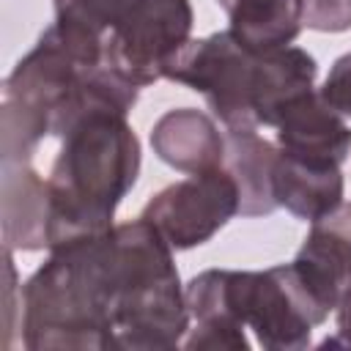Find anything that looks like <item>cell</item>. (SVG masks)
<instances>
[{
    "mask_svg": "<svg viewBox=\"0 0 351 351\" xmlns=\"http://www.w3.org/2000/svg\"><path fill=\"white\" fill-rule=\"evenodd\" d=\"M184 296L195 318L186 348L247 351L244 329H252L266 351H302L310 346L313 326L329 318L293 263L263 271L206 269L186 282Z\"/></svg>",
    "mask_w": 351,
    "mask_h": 351,
    "instance_id": "obj_1",
    "label": "cell"
},
{
    "mask_svg": "<svg viewBox=\"0 0 351 351\" xmlns=\"http://www.w3.org/2000/svg\"><path fill=\"white\" fill-rule=\"evenodd\" d=\"M118 263L112 228L49 250L19 288L22 346L27 351L115 348Z\"/></svg>",
    "mask_w": 351,
    "mask_h": 351,
    "instance_id": "obj_2",
    "label": "cell"
},
{
    "mask_svg": "<svg viewBox=\"0 0 351 351\" xmlns=\"http://www.w3.org/2000/svg\"><path fill=\"white\" fill-rule=\"evenodd\" d=\"M318 63L302 47L255 52L230 30L189 41L167 80L200 93L225 129L277 126L282 112L315 90Z\"/></svg>",
    "mask_w": 351,
    "mask_h": 351,
    "instance_id": "obj_3",
    "label": "cell"
},
{
    "mask_svg": "<svg viewBox=\"0 0 351 351\" xmlns=\"http://www.w3.org/2000/svg\"><path fill=\"white\" fill-rule=\"evenodd\" d=\"M140 176V140L126 115L96 112L60 137L52 162L49 250L82 236L110 230L115 208Z\"/></svg>",
    "mask_w": 351,
    "mask_h": 351,
    "instance_id": "obj_4",
    "label": "cell"
},
{
    "mask_svg": "<svg viewBox=\"0 0 351 351\" xmlns=\"http://www.w3.org/2000/svg\"><path fill=\"white\" fill-rule=\"evenodd\" d=\"M118 261L115 348L170 351L189 329V307L173 247L143 217L112 225Z\"/></svg>",
    "mask_w": 351,
    "mask_h": 351,
    "instance_id": "obj_5",
    "label": "cell"
},
{
    "mask_svg": "<svg viewBox=\"0 0 351 351\" xmlns=\"http://www.w3.org/2000/svg\"><path fill=\"white\" fill-rule=\"evenodd\" d=\"M189 0H137L104 36V63L137 88L167 80L178 52L192 41Z\"/></svg>",
    "mask_w": 351,
    "mask_h": 351,
    "instance_id": "obj_6",
    "label": "cell"
},
{
    "mask_svg": "<svg viewBox=\"0 0 351 351\" xmlns=\"http://www.w3.org/2000/svg\"><path fill=\"white\" fill-rule=\"evenodd\" d=\"M236 214L239 189L225 167L189 173V178L156 192L140 211L173 250H192L211 241Z\"/></svg>",
    "mask_w": 351,
    "mask_h": 351,
    "instance_id": "obj_7",
    "label": "cell"
},
{
    "mask_svg": "<svg viewBox=\"0 0 351 351\" xmlns=\"http://www.w3.org/2000/svg\"><path fill=\"white\" fill-rule=\"evenodd\" d=\"M310 233L291 261L304 285L332 313L343 288L351 282V203L310 222Z\"/></svg>",
    "mask_w": 351,
    "mask_h": 351,
    "instance_id": "obj_8",
    "label": "cell"
},
{
    "mask_svg": "<svg viewBox=\"0 0 351 351\" xmlns=\"http://www.w3.org/2000/svg\"><path fill=\"white\" fill-rule=\"evenodd\" d=\"M274 129L277 148L299 159L343 165L351 154V126L321 99L318 90L296 99Z\"/></svg>",
    "mask_w": 351,
    "mask_h": 351,
    "instance_id": "obj_9",
    "label": "cell"
},
{
    "mask_svg": "<svg viewBox=\"0 0 351 351\" xmlns=\"http://www.w3.org/2000/svg\"><path fill=\"white\" fill-rule=\"evenodd\" d=\"M0 195L5 250H49V192L30 162H3Z\"/></svg>",
    "mask_w": 351,
    "mask_h": 351,
    "instance_id": "obj_10",
    "label": "cell"
},
{
    "mask_svg": "<svg viewBox=\"0 0 351 351\" xmlns=\"http://www.w3.org/2000/svg\"><path fill=\"white\" fill-rule=\"evenodd\" d=\"M154 154L181 173H203L222 167L225 134L214 118L195 107L167 110L151 129Z\"/></svg>",
    "mask_w": 351,
    "mask_h": 351,
    "instance_id": "obj_11",
    "label": "cell"
},
{
    "mask_svg": "<svg viewBox=\"0 0 351 351\" xmlns=\"http://www.w3.org/2000/svg\"><path fill=\"white\" fill-rule=\"evenodd\" d=\"M277 159H280V148L271 145L266 137H261L252 126L225 132L222 167L236 181L241 217H266L274 208H280L274 197Z\"/></svg>",
    "mask_w": 351,
    "mask_h": 351,
    "instance_id": "obj_12",
    "label": "cell"
},
{
    "mask_svg": "<svg viewBox=\"0 0 351 351\" xmlns=\"http://www.w3.org/2000/svg\"><path fill=\"white\" fill-rule=\"evenodd\" d=\"M277 206L302 222H315L332 214L343 203V173L340 165L299 159L280 151L274 173Z\"/></svg>",
    "mask_w": 351,
    "mask_h": 351,
    "instance_id": "obj_13",
    "label": "cell"
},
{
    "mask_svg": "<svg viewBox=\"0 0 351 351\" xmlns=\"http://www.w3.org/2000/svg\"><path fill=\"white\" fill-rule=\"evenodd\" d=\"M230 33L255 52L291 47L302 33V0H217Z\"/></svg>",
    "mask_w": 351,
    "mask_h": 351,
    "instance_id": "obj_14",
    "label": "cell"
},
{
    "mask_svg": "<svg viewBox=\"0 0 351 351\" xmlns=\"http://www.w3.org/2000/svg\"><path fill=\"white\" fill-rule=\"evenodd\" d=\"M52 3H55V19L80 25L104 41V36L123 19V14L137 0H52Z\"/></svg>",
    "mask_w": 351,
    "mask_h": 351,
    "instance_id": "obj_15",
    "label": "cell"
},
{
    "mask_svg": "<svg viewBox=\"0 0 351 351\" xmlns=\"http://www.w3.org/2000/svg\"><path fill=\"white\" fill-rule=\"evenodd\" d=\"M302 22L318 33L351 30V0H302Z\"/></svg>",
    "mask_w": 351,
    "mask_h": 351,
    "instance_id": "obj_16",
    "label": "cell"
},
{
    "mask_svg": "<svg viewBox=\"0 0 351 351\" xmlns=\"http://www.w3.org/2000/svg\"><path fill=\"white\" fill-rule=\"evenodd\" d=\"M318 93L335 112H340L343 118H351V52L340 55L332 63Z\"/></svg>",
    "mask_w": 351,
    "mask_h": 351,
    "instance_id": "obj_17",
    "label": "cell"
},
{
    "mask_svg": "<svg viewBox=\"0 0 351 351\" xmlns=\"http://www.w3.org/2000/svg\"><path fill=\"white\" fill-rule=\"evenodd\" d=\"M335 318H337V337H326V340L321 343V348H329V346L351 348V282L343 288V293H340V299H337Z\"/></svg>",
    "mask_w": 351,
    "mask_h": 351,
    "instance_id": "obj_18",
    "label": "cell"
}]
</instances>
